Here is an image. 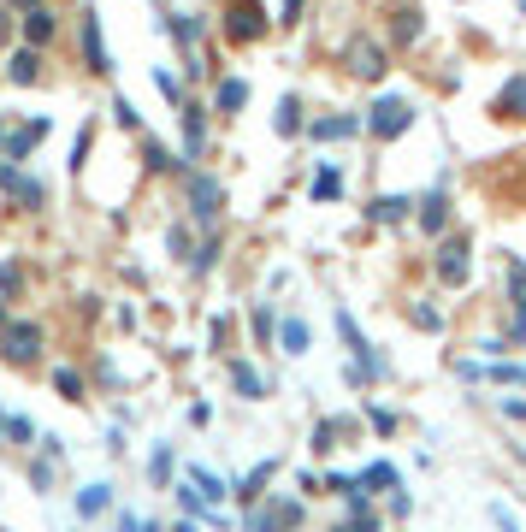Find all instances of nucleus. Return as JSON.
Wrapping results in <instances>:
<instances>
[{
	"label": "nucleus",
	"instance_id": "nucleus-25",
	"mask_svg": "<svg viewBox=\"0 0 526 532\" xmlns=\"http://www.w3.org/2000/svg\"><path fill=\"white\" fill-rule=\"evenodd\" d=\"M154 83H160V95H166L172 107H184V89H178V77H172V71H154Z\"/></svg>",
	"mask_w": 526,
	"mask_h": 532
},
{
	"label": "nucleus",
	"instance_id": "nucleus-22",
	"mask_svg": "<svg viewBox=\"0 0 526 532\" xmlns=\"http://www.w3.org/2000/svg\"><path fill=\"white\" fill-rule=\"evenodd\" d=\"M314 196H320V201H337V196H343V178H337V166H320V172H314Z\"/></svg>",
	"mask_w": 526,
	"mask_h": 532
},
{
	"label": "nucleus",
	"instance_id": "nucleus-3",
	"mask_svg": "<svg viewBox=\"0 0 526 532\" xmlns=\"http://www.w3.org/2000/svg\"><path fill=\"white\" fill-rule=\"evenodd\" d=\"M0 190H6V201H18L24 213L48 207V184H42V178H30V172H18L12 160H0Z\"/></svg>",
	"mask_w": 526,
	"mask_h": 532
},
{
	"label": "nucleus",
	"instance_id": "nucleus-28",
	"mask_svg": "<svg viewBox=\"0 0 526 532\" xmlns=\"http://www.w3.org/2000/svg\"><path fill=\"white\" fill-rule=\"evenodd\" d=\"M113 119H119V125H125V131H142V119H136V107H131V101H125V95H119V101H113Z\"/></svg>",
	"mask_w": 526,
	"mask_h": 532
},
{
	"label": "nucleus",
	"instance_id": "nucleus-35",
	"mask_svg": "<svg viewBox=\"0 0 526 532\" xmlns=\"http://www.w3.org/2000/svg\"><path fill=\"white\" fill-rule=\"evenodd\" d=\"M337 432H343V426H337V420H326V426L314 432V444H320V450H331V444H337Z\"/></svg>",
	"mask_w": 526,
	"mask_h": 532
},
{
	"label": "nucleus",
	"instance_id": "nucleus-18",
	"mask_svg": "<svg viewBox=\"0 0 526 532\" xmlns=\"http://www.w3.org/2000/svg\"><path fill=\"white\" fill-rule=\"evenodd\" d=\"M231 385H237L243 397H266V379L249 367V361H231Z\"/></svg>",
	"mask_w": 526,
	"mask_h": 532
},
{
	"label": "nucleus",
	"instance_id": "nucleus-41",
	"mask_svg": "<svg viewBox=\"0 0 526 532\" xmlns=\"http://www.w3.org/2000/svg\"><path fill=\"white\" fill-rule=\"evenodd\" d=\"M0 148H6V131H0Z\"/></svg>",
	"mask_w": 526,
	"mask_h": 532
},
{
	"label": "nucleus",
	"instance_id": "nucleus-2",
	"mask_svg": "<svg viewBox=\"0 0 526 532\" xmlns=\"http://www.w3.org/2000/svg\"><path fill=\"white\" fill-rule=\"evenodd\" d=\"M343 66L355 71L361 83H379V77L391 71V54H385V42H373V36H355V42L343 48Z\"/></svg>",
	"mask_w": 526,
	"mask_h": 532
},
{
	"label": "nucleus",
	"instance_id": "nucleus-1",
	"mask_svg": "<svg viewBox=\"0 0 526 532\" xmlns=\"http://www.w3.org/2000/svg\"><path fill=\"white\" fill-rule=\"evenodd\" d=\"M408 125H414V107H408L402 95H379V101H373V113H367V131H373V142H396Z\"/></svg>",
	"mask_w": 526,
	"mask_h": 532
},
{
	"label": "nucleus",
	"instance_id": "nucleus-21",
	"mask_svg": "<svg viewBox=\"0 0 526 532\" xmlns=\"http://www.w3.org/2000/svg\"><path fill=\"white\" fill-rule=\"evenodd\" d=\"M278 337H284V355H308V326L302 320H284Z\"/></svg>",
	"mask_w": 526,
	"mask_h": 532
},
{
	"label": "nucleus",
	"instance_id": "nucleus-4",
	"mask_svg": "<svg viewBox=\"0 0 526 532\" xmlns=\"http://www.w3.org/2000/svg\"><path fill=\"white\" fill-rule=\"evenodd\" d=\"M184 201H190V213H196L201 225H213L219 207H225V184L207 178V172H190V178H184Z\"/></svg>",
	"mask_w": 526,
	"mask_h": 532
},
{
	"label": "nucleus",
	"instance_id": "nucleus-39",
	"mask_svg": "<svg viewBox=\"0 0 526 532\" xmlns=\"http://www.w3.org/2000/svg\"><path fill=\"white\" fill-rule=\"evenodd\" d=\"M296 18H302V0H284V18L278 24H296Z\"/></svg>",
	"mask_w": 526,
	"mask_h": 532
},
{
	"label": "nucleus",
	"instance_id": "nucleus-32",
	"mask_svg": "<svg viewBox=\"0 0 526 532\" xmlns=\"http://www.w3.org/2000/svg\"><path fill=\"white\" fill-rule=\"evenodd\" d=\"M414 326H420V332H438V326H444V314H438V308H414Z\"/></svg>",
	"mask_w": 526,
	"mask_h": 532
},
{
	"label": "nucleus",
	"instance_id": "nucleus-26",
	"mask_svg": "<svg viewBox=\"0 0 526 532\" xmlns=\"http://www.w3.org/2000/svg\"><path fill=\"white\" fill-rule=\"evenodd\" d=\"M361 485H367V491H373V485H385V491H391V485H396V473H391L385 462H379V467H367V473H361Z\"/></svg>",
	"mask_w": 526,
	"mask_h": 532
},
{
	"label": "nucleus",
	"instance_id": "nucleus-30",
	"mask_svg": "<svg viewBox=\"0 0 526 532\" xmlns=\"http://www.w3.org/2000/svg\"><path fill=\"white\" fill-rule=\"evenodd\" d=\"M420 30V12H396V42H408Z\"/></svg>",
	"mask_w": 526,
	"mask_h": 532
},
{
	"label": "nucleus",
	"instance_id": "nucleus-14",
	"mask_svg": "<svg viewBox=\"0 0 526 532\" xmlns=\"http://www.w3.org/2000/svg\"><path fill=\"white\" fill-rule=\"evenodd\" d=\"M243 107H249V83L243 77H225L213 89V113H243Z\"/></svg>",
	"mask_w": 526,
	"mask_h": 532
},
{
	"label": "nucleus",
	"instance_id": "nucleus-12",
	"mask_svg": "<svg viewBox=\"0 0 526 532\" xmlns=\"http://www.w3.org/2000/svg\"><path fill=\"white\" fill-rule=\"evenodd\" d=\"M414 207H420V231H432V237H438V231L450 225V196H444V190H432V196L414 201Z\"/></svg>",
	"mask_w": 526,
	"mask_h": 532
},
{
	"label": "nucleus",
	"instance_id": "nucleus-8",
	"mask_svg": "<svg viewBox=\"0 0 526 532\" xmlns=\"http://www.w3.org/2000/svg\"><path fill=\"white\" fill-rule=\"evenodd\" d=\"M337 332H343V343H349V355H355V367H361V373H373V379H385V373H391V367H385V355H373V349H367V337H361V326H355L349 314H337Z\"/></svg>",
	"mask_w": 526,
	"mask_h": 532
},
{
	"label": "nucleus",
	"instance_id": "nucleus-5",
	"mask_svg": "<svg viewBox=\"0 0 526 532\" xmlns=\"http://www.w3.org/2000/svg\"><path fill=\"white\" fill-rule=\"evenodd\" d=\"M432 272H438V284H450V290H461V284H467V272H473V243H467V237H450V243L438 249V261H432Z\"/></svg>",
	"mask_w": 526,
	"mask_h": 532
},
{
	"label": "nucleus",
	"instance_id": "nucleus-13",
	"mask_svg": "<svg viewBox=\"0 0 526 532\" xmlns=\"http://www.w3.org/2000/svg\"><path fill=\"white\" fill-rule=\"evenodd\" d=\"M178 125H184V160H196L201 142H207V119H201V107H178Z\"/></svg>",
	"mask_w": 526,
	"mask_h": 532
},
{
	"label": "nucleus",
	"instance_id": "nucleus-23",
	"mask_svg": "<svg viewBox=\"0 0 526 532\" xmlns=\"http://www.w3.org/2000/svg\"><path fill=\"white\" fill-rule=\"evenodd\" d=\"M107 503H113V497H107V485H89V491H77V509H83V515H101Z\"/></svg>",
	"mask_w": 526,
	"mask_h": 532
},
{
	"label": "nucleus",
	"instance_id": "nucleus-33",
	"mask_svg": "<svg viewBox=\"0 0 526 532\" xmlns=\"http://www.w3.org/2000/svg\"><path fill=\"white\" fill-rule=\"evenodd\" d=\"M491 521H497V527H503V532H521V521H515V515L503 509V503H491Z\"/></svg>",
	"mask_w": 526,
	"mask_h": 532
},
{
	"label": "nucleus",
	"instance_id": "nucleus-24",
	"mask_svg": "<svg viewBox=\"0 0 526 532\" xmlns=\"http://www.w3.org/2000/svg\"><path fill=\"white\" fill-rule=\"evenodd\" d=\"M485 379H497V385H526V367H509V361H497V367H485Z\"/></svg>",
	"mask_w": 526,
	"mask_h": 532
},
{
	"label": "nucleus",
	"instance_id": "nucleus-20",
	"mask_svg": "<svg viewBox=\"0 0 526 532\" xmlns=\"http://www.w3.org/2000/svg\"><path fill=\"white\" fill-rule=\"evenodd\" d=\"M408 207H414V201H408V196H379V201H373V207H367V213H373L379 225H396V219H402Z\"/></svg>",
	"mask_w": 526,
	"mask_h": 532
},
{
	"label": "nucleus",
	"instance_id": "nucleus-9",
	"mask_svg": "<svg viewBox=\"0 0 526 532\" xmlns=\"http://www.w3.org/2000/svg\"><path fill=\"white\" fill-rule=\"evenodd\" d=\"M225 30H231L237 42H255V36H266L261 0H231V12H225Z\"/></svg>",
	"mask_w": 526,
	"mask_h": 532
},
{
	"label": "nucleus",
	"instance_id": "nucleus-36",
	"mask_svg": "<svg viewBox=\"0 0 526 532\" xmlns=\"http://www.w3.org/2000/svg\"><path fill=\"white\" fill-rule=\"evenodd\" d=\"M213 261H219V243H207V249H201L190 266H196V272H213Z\"/></svg>",
	"mask_w": 526,
	"mask_h": 532
},
{
	"label": "nucleus",
	"instance_id": "nucleus-10",
	"mask_svg": "<svg viewBox=\"0 0 526 532\" xmlns=\"http://www.w3.org/2000/svg\"><path fill=\"white\" fill-rule=\"evenodd\" d=\"M54 30H60V18H54L48 6H30V12H24V42H30V48H48Z\"/></svg>",
	"mask_w": 526,
	"mask_h": 532
},
{
	"label": "nucleus",
	"instance_id": "nucleus-11",
	"mask_svg": "<svg viewBox=\"0 0 526 532\" xmlns=\"http://www.w3.org/2000/svg\"><path fill=\"white\" fill-rule=\"evenodd\" d=\"M54 131V125H48V119H30V125H24V131L12 136V142H6V148H0V160H12V166H18V160H24V154H30V148H36V142H42V136Z\"/></svg>",
	"mask_w": 526,
	"mask_h": 532
},
{
	"label": "nucleus",
	"instance_id": "nucleus-40",
	"mask_svg": "<svg viewBox=\"0 0 526 532\" xmlns=\"http://www.w3.org/2000/svg\"><path fill=\"white\" fill-rule=\"evenodd\" d=\"M0 326H6V308H0Z\"/></svg>",
	"mask_w": 526,
	"mask_h": 532
},
{
	"label": "nucleus",
	"instance_id": "nucleus-19",
	"mask_svg": "<svg viewBox=\"0 0 526 532\" xmlns=\"http://www.w3.org/2000/svg\"><path fill=\"white\" fill-rule=\"evenodd\" d=\"M355 131H361L355 119H314L308 125V136H320V142H343V136H355Z\"/></svg>",
	"mask_w": 526,
	"mask_h": 532
},
{
	"label": "nucleus",
	"instance_id": "nucleus-16",
	"mask_svg": "<svg viewBox=\"0 0 526 532\" xmlns=\"http://www.w3.org/2000/svg\"><path fill=\"white\" fill-rule=\"evenodd\" d=\"M6 77H12V83H36V77H42V60H36V48H18V54L6 60Z\"/></svg>",
	"mask_w": 526,
	"mask_h": 532
},
{
	"label": "nucleus",
	"instance_id": "nucleus-31",
	"mask_svg": "<svg viewBox=\"0 0 526 532\" xmlns=\"http://www.w3.org/2000/svg\"><path fill=\"white\" fill-rule=\"evenodd\" d=\"M148 166H154V172H172V166H178V160H172V154H166V148H160V142H148Z\"/></svg>",
	"mask_w": 526,
	"mask_h": 532
},
{
	"label": "nucleus",
	"instance_id": "nucleus-34",
	"mask_svg": "<svg viewBox=\"0 0 526 532\" xmlns=\"http://www.w3.org/2000/svg\"><path fill=\"white\" fill-rule=\"evenodd\" d=\"M54 385H60V391H66V397H77V391H83V379H77V373H66V367H60V373H54Z\"/></svg>",
	"mask_w": 526,
	"mask_h": 532
},
{
	"label": "nucleus",
	"instance_id": "nucleus-37",
	"mask_svg": "<svg viewBox=\"0 0 526 532\" xmlns=\"http://www.w3.org/2000/svg\"><path fill=\"white\" fill-rule=\"evenodd\" d=\"M166 473H172V450L160 444V450H154V479H166Z\"/></svg>",
	"mask_w": 526,
	"mask_h": 532
},
{
	"label": "nucleus",
	"instance_id": "nucleus-15",
	"mask_svg": "<svg viewBox=\"0 0 526 532\" xmlns=\"http://www.w3.org/2000/svg\"><path fill=\"white\" fill-rule=\"evenodd\" d=\"M497 113H503V119H526V71H515V77L503 83V95H497Z\"/></svg>",
	"mask_w": 526,
	"mask_h": 532
},
{
	"label": "nucleus",
	"instance_id": "nucleus-27",
	"mask_svg": "<svg viewBox=\"0 0 526 532\" xmlns=\"http://www.w3.org/2000/svg\"><path fill=\"white\" fill-rule=\"evenodd\" d=\"M190 479H196V485H201V497H207V503H219V497H225V485H219V479H213V473H201V467H196V473H190Z\"/></svg>",
	"mask_w": 526,
	"mask_h": 532
},
{
	"label": "nucleus",
	"instance_id": "nucleus-38",
	"mask_svg": "<svg viewBox=\"0 0 526 532\" xmlns=\"http://www.w3.org/2000/svg\"><path fill=\"white\" fill-rule=\"evenodd\" d=\"M119 532H160V527H154V521H136V515H125V521H119Z\"/></svg>",
	"mask_w": 526,
	"mask_h": 532
},
{
	"label": "nucleus",
	"instance_id": "nucleus-29",
	"mask_svg": "<svg viewBox=\"0 0 526 532\" xmlns=\"http://www.w3.org/2000/svg\"><path fill=\"white\" fill-rule=\"evenodd\" d=\"M266 479H272V462H261L255 473H249V479H243V497H255V491H261Z\"/></svg>",
	"mask_w": 526,
	"mask_h": 532
},
{
	"label": "nucleus",
	"instance_id": "nucleus-17",
	"mask_svg": "<svg viewBox=\"0 0 526 532\" xmlns=\"http://www.w3.org/2000/svg\"><path fill=\"white\" fill-rule=\"evenodd\" d=\"M272 125H278V136L308 131V125H302V101H296V95H284V101H278V119H272Z\"/></svg>",
	"mask_w": 526,
	"mask_h": 532
},
{
	"label": "nucleus",
	"instance_id": "nucleus-6",
	"mask_svg": "<svg viewBox=\"0 0 526 532\" xmlns=\"http://www.w3.org/2000/svg\"><path fill=\"white\" fill-rule=\"evenodd\" d=\"M77 36H83V60H89V71H95V77H113V54H107V36H101V12H95V6L83 12Z\"/></svg>",
	"mask_w": 526,
	"mask_h": 532
},
{
	"label": "nucleus",
	"instance_id": "nucleus-7",
	"mask_svg": "<svg viewBox=\"0 0 526 532\" xmlns=\"http://www.w3.org/2000/svg\"><path fill=\"white\" fill-rule=\"evenodd\" d=\"M36 349H42V326H30V320H18V326H6V332H0V355H6V361H18V367H24V361H36Z\"/></svg>",
	"mask_w": 526,
	"mask_h": 532
}]
</instances>
